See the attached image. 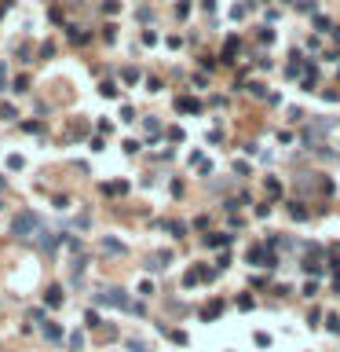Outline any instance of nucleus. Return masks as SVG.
Listing matches in <instances>:
<instances>
[{"label":"nucleus","mask_w":340,"mask_h":352,"mask_svg":"<svg viewBox=\"0 0 340 352\" xmlns=\"http://www.w3.org/2000/svg\"><path fill=\"white\" fill-rule=\"evenodd\" d=\"M125 349H128V352H147V345H143V341H135V337H132V341H128Z\"/></svg>","instance_id":"obj_9"},{"label":"nucleus","mask_w":340,"mask_h":352,"mask_svg":"<svg viewBox=\"0 0 340 352\" xmlns=\"http://www.w3.org/2000/svg\"><path fill=\"white\" fill-rule=\"evenodd\" d=\"M44 301H48V308H59V304H62V290H59V286H51V290L44 293Z\"/></svg>","instance_id":"obj_3"},{"label":"nucleus","mask_w":340,"mask_h":352,"mask_svg":"<svg viewBox=\"0 0 340 352\" xmlns=\"http://www.w3.org/2000/svg\"><path fill=\"white\" fill-rule=\"evenodd\" d=\"M99 92L106 96V99H117V84H114V81H103V84H99Z\"/></svg>","instance_id":"obj_4"},{"label":"nucleus","mask_w":340,"mask_h":352,"mask_svg":"<svg viewBox=\"0 0 340 352\" xmlns=\"http://www.w3.org/2000/svg\"><path fill=\"white\" fill-rule=\"evenodd\" d=\"M0 187H4V176H0Z\"/></svg>","instance_id":"obj_10"},{"label":"nucleus","mask_w":340,"mask_h":352,"mask_svg":"<svg viewBox=\"0 0 340 352\" xmlns=\"http://www.w3.org/2000/svg\"><path fill=\"white\" fill-rule=\"evenodd\" d=\"M103 250H110V253H125V246L114 242V239H106V242H103Z\"/></svg>","instance_id":"obj_6"},{"label":"nucleus","mask_w":340,"mask_h":352,"mask_svg":"<svg viewBox=\"0 0 340 352\" xmlns=\"http://www.w3.org/2000/svg\"><path fill=\"white\" fill-rule=\"evenodd\" d=\"M99 301L103 304H114V308H132V304H128V297H125V290H106V293H99Z\"/></svg>","instance_id":"obj_2"},{"label":"nucleus","mask_w":340,"mask_h":352,"mask_svg":"<svg viewBox=\"0 0 340 352\" xmlns=\"http://www.w3.org/2000/svg\"><path fill=\"white\" fill-rule=\"evenodd\" d=\"M11 231H15L18 239H30L33 231H41V217H37V213H18L15 224H11Z\"/></svg>","instance_id":"obj_1"},{"label":"nucleus","mask_w":340,"mask_h":352,"mask_svg":"<svg viewBox=\"0 0 340 352\" xmlns=\"http://www.w3.org/2000/svg\"><path fill=\"white\" fill-rule=\"evenodd\" d=\"M44 334H48V337H51V341H59V337H62V330H59V327H55V323H48V327H44Z\"/></svg>","instance_id":"obj_7"},{"label":"nucleus","mask_w":340,"mask_h":352,"mask_svg":"<svg viewBox=\"0 0 340 352\" xmlns=\"http://www.w3.org/2000/svg\"><path fill=\"white\" fill-rule=\"evenodd\" d=\"M304 268H307V272H315V275H322V264H318V260H311V257L304 260Z\"/></svg>","instance_id":"obj_8"},{"label":"nucleus","mask_w":340,"mask_h":352,"mask_svg":"<svg viewBox=\"0 0 340 352\" xmlns=\"http://www.w3.org/2000/svg\"><path fill=\"white\" fill-rule=\"evenodd\" d=\"M0 209H4V202H0Z\"/></svg>","instance_id":"obj_11"},{"label":"nucleus","mask_w":340,"mask_h":352,"mask_svg":"<svg viewBox=\"0 0 340 352\" xmlns=\"http://www.w3.org/2000/svg\"><path fill=\"white\" fill-rule=\"evenodd\" d=\"M205 242H208V246H227V242H231V235H208Z\"/></svg>","instance_id":"obj_5"}]
</instances>
